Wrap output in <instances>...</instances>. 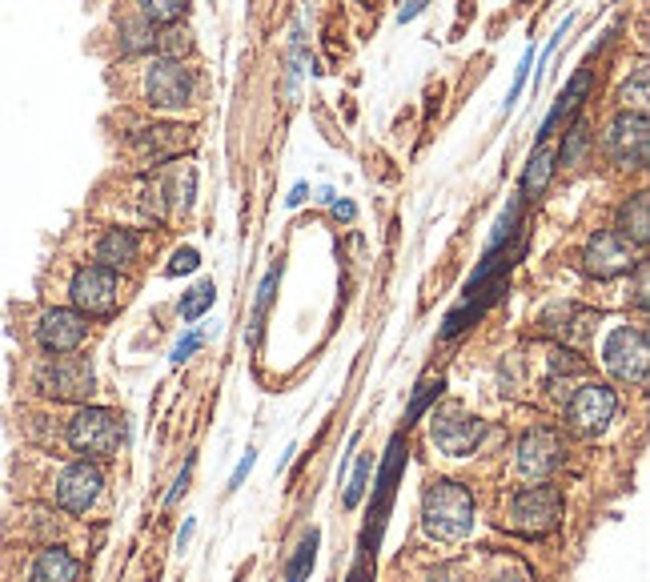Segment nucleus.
<instances>
[{"instance_id":"obj_1","label":"nucleus","mask_w":650,"mask_h":582,"mask_svg":"<svg viewBox=\"0 0 650 582\" xmlns=\"http://www.w3.org/2000/svg\"><path fill=\"white\" fill-rule=\"evenodd\" d=\"M422 527L438 543H462L474 530V498L458 482H446V478L430 482L422 498Z\"/></svg>"},{"instance_id":"obj_2","label":"nucleus","mask_w":650,"mask_h":582,"mask_svg":"<svg viewBox=\"0 0 650 582\" xmlns=\"http://www.w3.org/2000/svg\"><path fill=\"white\" fill-rule=\"evenodd\" d=\"M120 438H125L120 418L113 410H101V406H85V410L73 414L65 426V442L77 454H85V458H109V454H117Z\"/></svg>"},{"instance_id":"obj_3","label":"nucleus","mask_w":650,"mask_h":582,"mask_svg":"<svg viewBox=\"0 0 650 582\" xmlns=\"http://www.w3.org/2000/svg\"><path fill=\"white\" fill-rule=\"evenodd\" d=\"M93 385H97L93 366L85 357L56 354L37 366V390L56 397V402H85V397L93 394Z\"/></svg>"},{"instance_id":"obj_4","label":"nucleus","mask_w":650,"mask_h":582,"mask_svg":"<svg viewBox=\"0 0 650 582\" xmlns=\"http://www.w3.org/2000/svg\"><path fill=\"white\" fill-rule=\"evenodd\" d=\"M430 438H434V446L442 454L466 458V454L479 451V442L486 438V422L458 410V406H446V410H434V418H430Z\"/></svg>"},{"instance_id":"obj_5","label":"nucleus","mask_w":650,"mask_h":582,"mask_svg":"<svg viewBox=\"0 0 650 582\" xmlns=\"http://www.w3.org/2000/svg\"><path fill=\"white\" fill-rule=\"evenodd\" d=\"M647 330H630V326H619L611 330L607 345H602V362L607 370L619 378V382L642 385L647 382Z\"/></svg>"},{"instance_id":"obj_6","label":"nucleus","mask_w":650,"mask_h":582,"mask_svg":"<svg viewBox=\"0 0 650 582\" xmlns=\"http://www.w3.org/2000/svg\"><path fill=\"white\" fill-rule=\"evenodd\" d=\"M68 298L77 314H109L120 298V278L109 265H85L68 281Z\"/></svg>"},{"instance_id":"obj_7","label":"nucleus","mask_w":650,"mask_h":582,"mask_svg":"<svg viewBox=\"0 0 650 582\" xmlns=\"http://www.w3.org/2000/svg\"><path fill=\"white\" fill-rule=\"evenodd\" d=\"M558 518H562V494L555 486H526L510 503V522L522 534H546L558 527Z\"/></svg>"},{"instance_id":"obj_8","label":"nucleus","mask_w":650,"mask_h":582,"mask_svg":"<svg viewBox=\"0 0 650 582\" xmlns=\"http://www.w3.org/2000/svg\"><path fill=\"white\" fill-rule=\"evenodd\" d=\"M607 153L626 169H642L650 157V125L647 113H619L607 129Z\"/></svg>"},{"instance_id":"obj_9","label":"nucleus","mask_w":650,"mask_h":582,"mask_svg":"<svg viewBox=\"0 0 650 582\" xmlns=\"http://www.w3.org/2000/svg\"><path fill=\"white\" fill-rule=\"evenodd\" d=\"M101 486H105V478L97 470L93 463H68L61 475H56V506L65 510V515H85V510H93V503L101 498Z\"/></svg>"},{"instance_id":"obj_10","label":"nucleus","mask_w":650,"mask_h":582,"mask_svg":"<svg viewBox=\"0 0 650 582\" xmlns=\"http://www.w3.org/2000/svg\"><path fill=\"white\" fill-rule=\"evenodd\" d=\"M145 97L157 109H181L193 97V73L181 61H153L145 73Z\"/></svg>"},{"instance_id":"obj_11","label":"nucleus","mask_w":650,"mask_h":582,"mask_svg":"<svg viewBox=\"0 0 650 582\" xmlns=\"http://www.w3.org/2000/svg\"><path fill=\"white\" fill-rule=\"evenodd\" d=\"M614 414H619V397H614L611 385L586 382V385L574 390V397H571L574 430H583V434H598V430H607V426L614 422Z\"/></svg>"},{"instance_id":"obj_12","label":"nucleus","mask_w":650,"mask_h":582,"mask_svg":"<svg viewBox=\"0 0 650 582\" xmlns=\"http://www.w3.org/2000/svg\"><path fill=\"white\" fill-rule=\"evenodd\" d=\"M583 265L590 278H619V274H626L630 265H635V250H630V241L619 238L614 229H602V233H595V238L586 241L583 250Z\"/></svg>"},{"instance_id":"obj_13","label":"nucleus","mask_w":650,"mask_h":582,"mask_svg":"<svg viewBox=\"0 0 650 582\" xmlns=\"http://www.w3.org/2000/svg\"><path fill=\"white\" fill-rule=\"evenodd\" d=\"M89 333V321L77 309H44L37 321V345L44 354H73Z\"/></svg>"},{"instance_id":"obj_14","label":"nucleus","mask_w":650,"mask_h":582,"mask_svg":"<svg viewBox=\"0 0 650 582\" xmlns=\"http://www.w3.org/2000/svg\"><path fill=\"white\" fill-rule=\"evenodd\" d=\"M562 463V442L555 430H531L518 446V470L526 478H546Z\"/></svg>"},{"instance_id":"obj_15","label":"nucleus","mask_w":650,"mask_h":582,"mask_svg":"<svg viewBox=\"0 0 650 582\" xmlns=\"http://www.w3.org/2000/svg\"><path fill=\"white\" fill-rule=\"evenodd\" d=\"M77 574H80V567L68 551H61V546H44V551L33 558L25 582H77Z\"/></svg>"},{"instance_id":"obj_16","label":"nucleus","mask_w":650,"mask_h":582,"mask_svg":"<svg viewBox=\"0 0 650 582\" xmlns=\"http://www.w3.org/2000/svg\"><path fill=\"white\" fill-rule=\"evenodd\" d=\"M619 238H626L630 245H647L650 241V193H635L619 210Z\"/></svg>"},{"instance_id":"obj_17","label":"nucleus","mask_w":650,"mask_h":582,"mask_svg":"<svg viewBox=\"0 0 650 582\" xmlns=\"http://www.w3.org/2000/svg\"><path fill=\"white\" fill-rule=\"evenodd\" d=\"M586 93H590V68H578V73L571 77V85H566V93L558 97V105L550 109V113H546L543 129H538V141H546V137H550V132L558 129V121H562V117H571L574 109L583 105V97H586Z\"/></svg>"},{"instance_id":"obj_18","label":"nucleus","mask_w":650,"mask_h":582,"mask_svg":"<svg viewBox=\"0 0 650 582\" xmlns=\"http://www.w3.org/2000/svg\"><path fill=\"white\" fill-rule=\"evenodd\" d=\"M137 250H141V238L133 229H109L105 238L97 241V262L109 265V269H120V265L137 262Z\"/></svg>"},{"instance_id":"obj_19","label":"nucleus","mask_w":650,"mask_h":582,"mask_svg":"<svg viewBox=\"0 0 650 582\" xmlns=\"http://www.w3.org/2000/svg\"><path fill=\"white\" fill-rule=\"evenodd\" d=\"M137 146L145 149L149 161H165L173 157V153H181V149L189 146L186 129H145L137 132Z\"/></svg>"},{"instance_id":"obj_20","label":"nucleus","mask_w":650,"mask_h":582,"mask_svg":"<svg viewBox=\"0 0 650 582\" xmlns=\"http://www.w3.org/2000/svg\"><path fill=\"white\" fill-rule=\"evenodd\" d=\"M550 173H555V153H550V149H538L531 157V165H526V177H522V193H518V198H538L543 186L550 181Z\"/></svg>"},{"instance_id":"obj_21","label":"nucleus","mask_w":650,"mask_h":582,"mask_svg":"<svg viewBox=\"0 0 650 582\" xmlns=\"http://www.w3.org/2000/svg\"><path fill=\"white\" fill-rule=\"evenodd\" d=\"M318 530H309L306 539H302V546H297V555H293V562L285 567V582H306L309 567H314V558H318Z\"/></svg>"},{"instance_id":"obj_22","label":"nucleus","mask_w":650,"mask_h":582,"mask_svg":"<svg viewBox=\"0 0 650 582\" xmlns=\"http://www.w3.org/2000/svg\"><path fill=\"white\" fill-rule=\"evenodd\" d=\"M189 9V0H141V13L153 21V25H173L181 21Z\"/></svg>"},{"instance_id":"obj_23","label":"nucleus","mask_w":650,"mask_h":582,"mask_svg":"<svg viewBox=\"0 0 650 582\" xmlns=\"http://www.w3.org/2000/svg\"><path fill=\"white\" fill-rule=\"evenodd\" d=\"M213 298H217V290H213V281H201V286H193V290L186 293V302H181V318L186 321H197L205 309L213 305Z\"/></svg>"},{"instance_id":"obj_24","label":"nucleus","mask_w":650,"mask_h":582,"mask_svg":"<svg viewBox=\"0 0 650 582\" xmlns=\"http://www.w3.org/2000/svg\"><path fill=\"white\" fill-rule=\"evenodd\" d=\"M370 470H373V458L370 454H361L358 458V470L349 478V490H345V506H358L361 494H366V482H370Z\"/></svg>"},{"instance_id":"obj_25","label":"nucleus","mask_w":650,"mask_h":582,"mask_svg":"<svg viewBox=\"0 0 650 582\" xmlns=\"http://www.w3.org/2000/svg\"><path fill=\"white\" fill-rule=\"evenodd\" d=\"M586 146H590V129H586V125H574L571 137L562 141V153H558V157L566 161V165H574V161H578V153H583Z\"/></svg>"},{"instance_id":"obj_26","label":"nucleus","mask_w":650,"mask_h":582,"mask_svg":"<svg viewBox=\"0 0 650 582\" xmlns=\"http://www.w3.org/2000/svg\"><path fill=\"white\" fill-rule=\"evenodd\" d=\"M278 274H281V265H273V269L266 274V281H262V293H257V321L266 318L269 302H273V290H278Z\"/></svg>"},{"instance_id":"obj_27","label":"nucleus","mask_w":650,"mask_h":582,"mask_svg":"<svg viewBox=\"0 0 650 582\" xmlns=\"http://www.w3.org/2000/svg\"><path fill=\"white\" fill-rule=\"evenodd\" d=\"M630 97H635L638 113H642V105H647V68H638L635 73V85H630V80L623 85V101H630Z\"/></svg>"},{"instance_id":"obj_28","label":"nucleus","mask_w":650,"mask_h":582,"mask_svg":"<svg viewBox=\"0 0 650 582\" xmlns=\"http://www.w3.org/2000/svg\"><path fill=\"white\" fill-rule=\"evenodd\" d=\"M201 265V257H197V250H177L173 253V265H169V274H193V269H197Z\"/></svg>"},{"instance_id":"obj_29","label":"nucleus","mask_w":650,"mask_h":582,"mask_svg":"<svg viewBox=\"0 0 650 582\" xmlns=\"http://www.w3.org/2000/svg\"><path fill=\"white\" fill-rule=\"evenodd\" d=\"M531 65H534V49H526V56H522V65H518V73H514V85H510V101H506V105H514L518 93L526 89V73H531Z\"/></svg>"},{"instance_id":"obj_30","label":"nucleus","mask_w":650,"mask_h":582,"mask_svg":"<svg viewBox=\"0 0 650 582\" xmlns=\"http://www.w3.org/2000/svg\"><path fill=\"white\" fill-rule=\"evenodd\" d=\"M438 394H442V378L438 382H425L422 390H418V397L410 402V414H406V418H418V414L425 410V402H430V397H438Z\"/></svg>"},{"instance_id":"obj_31","label":"nucleus","mask_w":650,"mask_h":582,"mask_svg":"<svg viewBox=\"0 0 650 582\" xmlns=\"http://www.w3.org/2000/svg\"><path fill=\"white\" fill-rule=\"evenodd\" d=\"M193 350H201V333H197V330L186 333V342H177V350H173V362L181 366V362H186V357L193 354Z\"/></svg>"},{"instance_id":"obj_32","label":"nucleus","mask_w":650,"mask_h":582,"mask_svg":"<svg viewBox=\"0 0 650 582\" xmlns=\"http://www.w3.org/2000/svg\"><path fill=\"white\" fill-rule=\"evenodd\" d=\"M253 463H257V454H253V451H245V458H241V463H238V470H233V478H229V490H238L241 482H245V475H250V470H253Z\"/></svg>"},{"instance_id":"obj_33","label":"nucleus","mask_w":650,"mask_h":582,"mask_svg":"<svg viewBox=\"0 0 650 582\" xmlns=\"http://www.w3.org/2000/svg\"><path fill=\"white\" fill-rule=\"evenodd\" d=\"M647 278H650V265L647 262H638V293H635V302L647 309Z\"/></svg>"},{"instance_id":"obj_34","label":"nucleus","mask_w":650,"mask_h":582,"mask_svg":"<svg viewBox=\"0 0 650 582\" xmlns=\"http://www.w3.org/2000/svg\"><path fill=\"white\" fill-rule=\"evenodd\" d=\"M422 9H425V0H406V4H402V13H398V21L406 25V21H413V16L422 13Z\"/></svg>"},{"instance_id":"obj_35","label":"nucleus","mask_w":650,"mask_h":582,"mask_svg":"<svg viewBox=\"0 0 650 582\" xmlns=\"http://www.w3.org/2000/svg\"><path fill=\"white\" fill-rule=\"evenodd\" d=\"M189 470H193V463L186 466V470H181V478H177V486L169 490V503H177V498H181V494H186V482H189Z\"/></svg>"},{"instance_id":"obj_36","label":"nucleus","mask_w":650,"mask_h":582,"mask_svg":"<svg viewBox=\"0 0 650 582\" xmlns=\"http://www.w3.org/2000/svg\"><path fill=\"white\" fill-rule=\"evenodd\" d=\"M306 193H309V186H293V193L285 198V205H302V201H306Z\"/></svg>"},{"instance_id":"obj_37","label":"nucleus","mask_w":650,"mask_h":582,"mask_svg":"<svg viewBox=\"0 0 650 582\" xmlns=\"http://www.w3.org/2000/svg\"><path fill=\"white\" fill-rule=\"evenodd\" d=\"M333 213H337V217H345V222H349V217H354V205H349V201H333Z\"/></svg>"},{"instance_id":"obj_38","label":"nucleus","mask_w":650,"mask_h":582,"mask_svg":"<svg viewBox=\"0 0 650 582\" xmlns=\"http://www.w3.org/2000/svg\"><path fill=\"white\" fill-rule=\"evenodd\" d=\"M349 582H366V574H361V570H358V574H354V579H349Z\"/></svg>"}]
</instances>
